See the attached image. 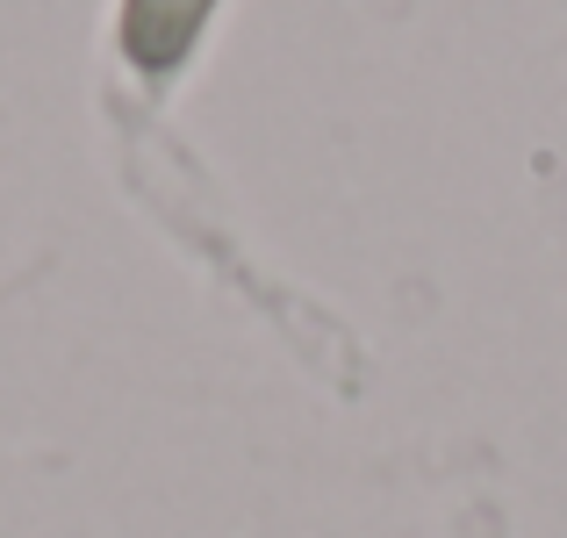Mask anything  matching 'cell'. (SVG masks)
<instances>
[{
    "instance_id": "cell-1",
    "label": "cell",
    "mask_w": 567,
    "mask_h": 538,
    "mask_svg": "<svg viewBox=\"0 0 567 538\" xmlns=\"http://www.w3.org/2000/svg\"><path fill=\"white\" fill-rule=\"evenodd\" d=\"M216 8L223 0H123V58L152 80H166V72L187 65V51L202 43Z\"/></svg>"
}]
</instances>
